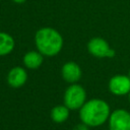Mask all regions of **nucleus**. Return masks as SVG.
Masks as SVG:
<instances>
[{
    "label": "nucleus",
    "mask_w": 130,
    "mask_h": 130,
    "mask_svg": "<svg viewBox=\"0 0 130 130\" xmlns=\"http://www.w3.org/2000/svg\"><path fill=\"white\" fill-rule=\"evenodd\" d=\"M128 77L130 78V70H129V75H128Z\"/></svg>",
    "instance_id": "nucleus-14"
},
{
    "label": "nucleus",
    "mask_w": 130,
    "mask_h": 130,
    "mask_svg": "<svg viewBox=\"0 0 130 130\" xmlns=\"http://www.w3.org/2000/svg\"><path fill=\"white\" fill-rule=\"evenodd\" d=\"M128 94H129V102H130V92H129Z\"/></svg>",
    "instance_id": "nucleus-15"
},
{
    "label": "nucleus",
    "mask_w": 130,
    "mask_h": 130,
    "mask_svg": "<svg viewBox=\"0 0 130 130\" xmlns=\"http://www.w3.org/2000/svg\"><path fill=\"white\" fill-rule=\"evenodd\" d=\"M35 44L41 54L53 57L61 51L63 47V38L58 30L52 27H43L36 32Z\"/></svg>",
    "instance_id": "nucleus-2"
},
{
    "label": "nucleus",
    "mask_w": 130,
    "mask_h": 130,
    "mask_svg": "<svg viewBox=\"0 0 130 130\" xmlns=\"http://www.w3.org/2000/svg\"><path fill=\"white\" fill-rule=\"evenodd\" d=\"M109 130H130V113L124 109H118L109 117Z\"/></svg>",
    "instance_id": "nucleus-5"
},
{
    "label": "nucleus",
    "mask_w": 130,
    "mask_h": 130,
    "mask_svg": "<svg viewBox=\"0 0 130 130\" xmlns=\"http://www.w3.org/2000/svg\"><path fill=\"white\" fill-rule=\"evenodd\" d=\"M88 52L98 58H113L116 54L115 50L102 38H92L87 44Z\"/></svg>",
    "instance_id": "nucleus-4"
},
{
    "label": "nucleus",
    "mask_w": 130,
    "mask_h": 130,
    "mask_svg": "<svg viewBox=\"0 0 130 130\" xmlns=\"http://www.w3.org/2000/svg\"><path fill=\"white\" fill-rule=\"evenodd\" d=\"M44 61V55L39 51H29L23 56V64L29 69L39 68Z\"/></svg>",
    "instance_id": "nucleus-9"
},
{
    "label": "nucleus",
    "mask_w": 130,
    "mask_h": 130,
    "mask_svg": "<svg viewBox=\"0 0 130 130\" xmlns=\"http://www.w3.org/2000/svg\"><path fill=\"white\" fill-rule=\"evenodd\" d=\"M109 90L115 95H125L130 92V78L126 75H115L109 81Z\"/></svg>",
    "instance_id": "nucleus-6"
},
{
    "label": "nucleus",
    "mask_w": 130,
    "mask_h": 130,
    "mask_svg": "<svg viewBox=\"0 0 130 130\" xmlns=\"http://www.w3.org/2000/svg\"><path fill=\"white\" fill-rule=\"evenodd\" d=\"M69 111L65 105L55 106L51 110V119L55 123H63L69 118Z\"/></svg>",
    "instance_id": "nucleus-11"
},
{
    "label": "nucleus",
    "mask_w": 130,
    "mask_h": 130,
    "mask_svg": "<svg viewBox=\"0 0 130 130\" xmlns=\"http://www.w3.org/2000/svg\"><path fill=\"white\" fill-rule=\"evenodd\" d=\"M61 75L63 79L68 83H76L81 77V69L75 62H66L61 69Z\"/></svg>",
    "instance_id": "nucleus-7"
},
{
    "label": "nucleus",
    "mask_w": 130,
    "mask_h": 130,
    "mask_svg": "<svg viewBox=\"0 0 130 130\" xmlns=\"http://www.w3.org/2000/svg\"><path fill=\"white\" fill-rule=\"evenodd\" d=\"M86 102L85 89L77 83L69 85L64 93V105L69 110H79Z\"/></svg>",
    "instance_id": "nucleus-3"
},
{
    "label": "nucleus",
    "mask_w": 130,
    "mask_h": 130,
    "mask_svg": "<svg viewBox=\"0 0 130 130\" xmlns=\"http://www.w3.org/2000/svg\"><path fill=\"white\" fill-rule=\"evenodd\" d=\"M13 2H15V3H18V4H21V3H24L26 0H12Z\"/></svg>",
    "instance_id": "nucleus-13"
},
{
    "label": "nucleus",
    "mask_w": 130,
    "mask_h": 130,
    "mask_svg": "<svg viewBox=\"0 0 130 130\" xmlns=\"http://www.w3.org/2000/svg\"><path fill=\"white\" fill-rule=\"evenodd\" d=\"M73 130H89V127L87 126V125H85L84 123H80V124H78V125H76L74 128H73Z\"/></svg>",
    "instance_id": "nucleus-12"
},
{
    "label": "nucleus",
    "mask_w": 130,
    "mask_h": 130,
    "mask_svg": "<svg viewBox=\"0 0 130 130\" xmlns=\"http://www.w3.org/2000/svg\"><path fill=\"white\" fill-rule=\"evenodd\" d=\"M27 80V73L26 71L19 66L13 67L7 75V82L11 87L17 88L22 86Z\"/></svg>",
    "instance_id": "nucleus-8"
},
{
    "label": "nucleus",
    "mask_w": 130,
    "mask_h": 130,
    "mask_svg": "<svg viewBox=\"0 0 130 130\" xmlns=\"http://www.w3.org/2000/svg\"><path fill=\"white\" fill-rule=\"evenodd\" d=\"M110 106L101 99H92L84 103L79 109V117L82 123L88 127H99L109 120Z\"/></svg>",
    "instance_id": "nucleus-1"
},
{
    "label": "nucleus",
    "mask_w": 130,
    "mask_h": 130,
    "mask_svg": "<svg viewBox=\"0 0 130 130\" xmlns=\"http://www.w3.org/2000/svg\"><path fill=\"white\" fill-rule=\"evenodd\" d=\"M14 49V40L7 34L0 31V56L8 55Z\"/></svg>",
    "instance_id": "nucleus-10"
}]
</instances>
